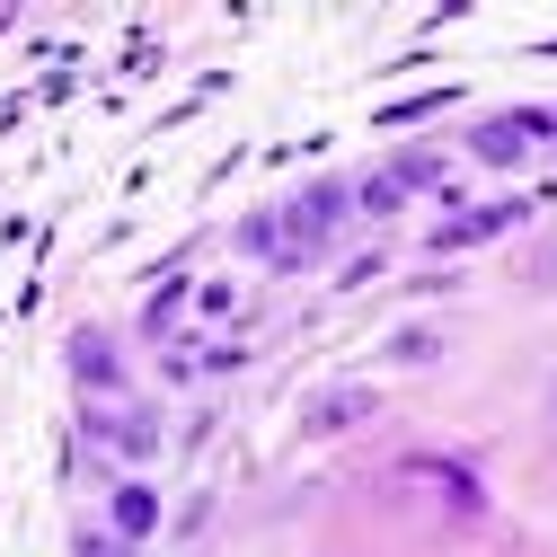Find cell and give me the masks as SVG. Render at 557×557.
<instances>
[{
    "mask_svg": "<svg viewBox=\"0 0 557 557\" xmlns=\"http://www.w3.org/2000/svg\"><path fill=\"white\" fill-rule=\"evenodd\" d=\"M151 522H160V505H151V486H115V531H124V540H143Z\"/></svg>",
    "mask_w": 557,
    "mask_h": 557,
    "instance_id": "1",
    "label": "cell"
},
{
    "mask_svg": "<svg viewBox=\"0 0 557 557\" xmlns=\"http://www.w3.org/2000/svg\"><path fill=\"white\" fill-rule=\"evenodd\" d=\"M363 407H372L363 389H327V398L310 407V434H336V425H355V416H363Z\"/></svg>",
    "mask_w": 557,
    "mask_h": 557,
    "instance_id": "2",
    "label": "cell"
},
{
    "mask_svg": "<svg viewBox=\"0 0 557 557\" xmlns=\"http://www.w3.org/2000/svg\"><path fill=\"white\" fill-rule=\"evenodd\" d=\"M434 177H443V160H434V151H407V160H389V169H381V186H389V195H398V186H434Z\"/></svg>",
    "mask_w": 557,
    "mask_h": 557,
    "instance_id": "3",
    "label": "cell"
},
{
    "mask_svg": "<svg viewBox=\"0 0 557 557\" xmlns=\"http://www.w3.org/2000/svg\"><path fill=\"white\" fill-rule=\"evenodd\" d=\"M72 363H81V381H107V389H115V345L81 336V345H72Z\"/></svg>",
    "mask_w": 557,
    "mask_h": 557,
    "instance_id": "4",
    "label": "cell"
},
{
    "mask_svg": "<svg viewBox=\"0 0 557 557\" xmlns=\"http://www.w3.org/2000/svg\"><path fill=\"white\" fill-rule=\"evenodd\" d=\"M478 151H486V160H513V151H522V124H513V115H505V124H486V133H478Z\"/></svg>",
    "mask_w": 557,
    "mask_h": 557,
    "instance_id": "5",
    "label": "cell"
},
{
    "mask_svg": "<svg viewBox=\"0 0 557 557\" xmlns=\"http://www.w3.org/2000/svg\"><path fill=\"white\" fill-rule=\"evenodd\" d=\"M531 284H548V293H557V239H540V257H531Z\"/></svg>",
    "mask_w": 557,
    "mask_h": 557,
    "instance_id": "6",
    "label": "cell"
},
{
    "mask_svg": "<svg viewBox=\"0 0 557 557\" xmlns=\"http://www.w3.org/2000/svg\"><path fill=\"white\" fill-rule=\"evenodd\" d=\"M548 416H557V381H548Z\"/></svg>",
    "mask_w": 557,
    "mask_h": 557,
    "instance_id": "7",
    "label": "cell"
}]
</instances>
